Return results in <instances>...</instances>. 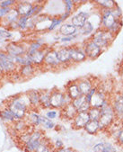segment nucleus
Segmentation results:
<instances>
[{
    "label": "nucleus",
    "instance_id": "obj_1",
    "mask_svg": "<svg viewBox=\"0 0 123 152\" xmlns=\"http://www.w3.org/2000/svg\"><path fill=\"white\" fill-rule=\"evenodd\" d=\"M6 107H7L16 117L17 120L25 119L28 113L32 110L30 102L27 98L26 93L17 94L7 98L4 102Z\"/></svg>",
    "mask_w": 123,
    "mask_h": 152
},
{
    "label": "nucleus",
    "instance_id": "obj_2",
    "mask_svg": "<svg viewBox=\"0 0 123 152\" xmlns=\"http://www.w3.org/2000/svg\"><path fill=\"white\" fill-rule=\"evenodd\" d=\"M18 67L15 63L14 57L8 55L4 50H0V69L4 74L9 76L17 71Z\"/></svg>",
    "mask_w": 123,
    "mask_h": 152
},
{
    "label": "nucleus",
    "instance_id": "obj_3",
    "mask_svg": "<svg viewBox=\"0 0 123 152\" xmlns=\"http://www.w3.org/2000/svg\"><path fill=\"white\" fill-rule=\"evenodd\" d=\"M71 102L72 100L69 98V96L67 94L60 92L58 90H54V91L51 90L50 98H49L50 107L54 109H62Z\"/></svg>",
    "mask_w": 123,
    "mask_h": 152
},
{
    "label": "nucleus",
    "instance_id": "obj_4",
    "mask_svg": "<svg viewBox=\"0 0 123 152\" xmlns=\"http://www.w3.org/2000/svg\"><path fill=\"white\" fill-rule=\"evenodd\" d=\"M113 119H114V109L109 104H106L103 107H102L101 114L98 120L100 130L110 127L111 124H112Z\"/></svg>",
    "mask_w": 123,
    "mask_h": 152
},
{
    "label": "nucleus",
    "instance_id": "obj_5",
    "mask_svg": "<svg viewBox=\"0 0 123 152\" xmlns=\"http://www.w3.org/2000/svg\"><path fill=\"white\" fill-rule=\"evenodd\" d=\"M43 138H44V135L42 132L38 129H34L32 132V135H31L29 141L22 148V149L24 152H35V150L41 144Z\"/></svg>",
    "mask_w": 123,
    "mask_h": 152
},
{
    "label": "nucleus",
    "instance_id": "obj_6",
    "mask_svg": "<svg viewBox=\"0 0 123 152\" xmlns=\"http://www.w3.org/2000/svg\"><path fill=\"white\" fill-rule=\"evenodd\" d=\"M27 47L28 44L22 42H9L4 50L12 57H18L27 53Z\"/></svg>",
    "mask_w": 123,
    "mask_h": 152
},
{
    "label": "nucleus",
    "instance_id": "obj_7",
    "mask_svg": "<svg viewBox=\"0 0 123 152\" xmlns=\"http://www.w3.org/2000/svg\"><path fill=\"white\" fill-rule=\"evenodd\" d=\"M111 40V33L107 30H99L92 37V42L101 49L105 47Z\"/></svg>",
    "mask_w": 123,
    "mask_h": 152
},
{
    "label": "nucleus",
    "instance_id": "obj_8",
    "mask_svg": "<svg viewBox=\"0 0 123 152\" xmlns=\"http://www.w3.org/2000/svg\"><path fill=\"white\" fill-rule=\"evenodd\" d=\"M84 51L85 53L86 58L95 59L96 58H98L101 53H102V49L100 47H98L97 45H95L93 42L90 41L88 42H86L84 46Z\"/></svg>",
    "mask_w": 123,
    "mask_h": 152
},
{
    "label": "nucleus",
    "instance_id": "obj_9",
    "mask_svg": "<svg viewBox=\"0 0 123 152\" xmlns=\"http://www.w3.org/2000/svg\"><path fill=\"white\" fill-rule=\"evenodd\" d=\"M43 65H46L50 68H57L58 66L61 65L60 61L57 58V50L54 49H49L47 51L45 58H44V61Z\"/></svg>",
    "mask_w": 123,
    "mask_h": 152
},
{
    "label": "nucleus",
    "instance_id": "obj_10",
    "mask_svg": "<svg viewBox=\"0 0 123 152\" xmlns=\"http://www.w3.org/2000/svg\"><path fill=\"white\" fill-rule=\"evenodd\" d=\"M37 71V67L34 65H24L18 67L17 72L21 77V80H27L33 77Z\"/></svg>",
    "mask_w": 123,
    "mask_h": 152
},
{
    "label": "nucleus",
    "instance_id": "obj_11",
    "mask_svg": "<svg viewBox=\"0 0 123 152\" xmlns=\"http://www.w3.org/2000/svg\"><path fill=\"white\" fill-rule=\"evenodd\" d=\"M9 127L13 130V133L15 134V137L19 134H22V133L27 132L28 130H30L31 128H32V126L29 125V124L27 123V121L25 119L17 120Z\"/></svg>",
    "mask_w": 123,
    "mask_h": 152
},
{
    "label": "nucleus",
    "instance_id": "obj_12",
    "mask_svg": "<svg viewBox=\"0 0 123 152\" xmlns=\"http://www.w3.org/2000/svg\"><path fill=\"white\" fill-rule=\"evenodd\" d=\"M49 50V49H46V48H41L38 50H36L35 52H33V54L31 55H28L32 60V63L33 65L36 66L37 68L43 65V61H44V58H45V55L47 53V51Z\"/></svg>",
    "mask_w": 123,
    "mask_h": 152
},
{
    "label": "nucleus",
    "instance_id": "obj_13",
    "mask_svg": "<svg viewBox=\"0 0 123 152\" xmlns=\"http://www.w3.org/2000/svg\"><path fill=\"white\" fill-rule=\"evenodd\" d=\"M90 106L93 108H98L101 109L103 105H105L107 104L105 96L103 92L101 91H96L95 94L91 97L90 99Z\"/></svg>",
    "mask_w": 123,
    "mask_h": 152
},
{
    "label": "nucleus",
    "instance_id": "obj_14",
    "mask_svg": "<svg viewBox=\"0 0 123 152\" xmlns=\"http://www.w3.org/2000/svg\"><path fill=\"white\" fill-rule=\"evenodd\" d=\"M33 7V3L29 1H18L15 7L20 16H28L30 12L32 11Z\"/></svg>",
    "mask_w": 123,
    "mask_h": 152
},
{
    "label": "nucleus",
    "instance_id": "obj_15",
    "mask_svg": "<svg viewBox=\"0 0 123 152\" xmlns=\"http://www.w3.org/2000/svg\"><path fill=\"white\" fill-rule=\"evenodd\" d=\"M0 119L2 120V121H4L5 124H7L9 126L12 125L15 121H17L15 114L5 105H2L1 108H0Z\"/></svg>",
    "mask_w": 123,
    "mask_h": 152
},
{
    "label": "nucleus",
    "instance_id": "obj_16",
    "mask_svg": "<svg viewBox=\"0 0 123 152\" xmlns=\"http://www.w3.org/2000/svg\"><path fill=\"white\" fill-rule=\"evenodd\" d=\"M19 17H20V15H18V13L15 10V8L14 7V8H12L10 10V12L1 21H0V25L4 26V27H7L8 29V27L11 24H13L15 23H17Z\"/></svg>",
    "mask_w": 123,
    "mask_h": 152
},
{
    "label": "nucleus",
    "instance_id": "obj_17",
    "mask_svg": "<svg viewBox=\"0 0 123 152\" xmlns=\"http://www.w3.org/2000/svg\"><path fill=\"white\" fill-rule=\"evenodd\" d=\"M26 96L30 102L31 108L32 110L37 111L38 108H40V92L39 90H29L27 91Z\"/></svg>",
    "mask_w": 123,
    "mask_h": 152
},
{
    "label": "nucleus",
    "instance_id": "obj_18",
    "mask_svg": "<svg viewBox=\"0 0 123 152\" xmlns=\"http://www.w3.org/2000/svg\"><path fill=\"white\" fill-rule=\"evenodd\" d=\"M72 104L76 107V109L77 110L78 113H85V112H88L89 109L91 108L90 103L87 101L85 96H80L76 99L73 100L72 101Z\"/></svg>",
    "mask_w": 123,
    "mask_h": 152
},
{
    "label": "nucleus",
    "instance_id": "obj_19",
    "mask_svg": "<svg viewBox=\"0 0 123 152\" xmlns=\"http://www.w3.org/2000/svg\"><path fill=\"white\" fill-rule=\"evenodd\" d=\"M91 120L88 114V112L78 113L74 119V127L76 129H83L89 123Z\"/></svg>",
    "mask_w": 123,
    "mask_h": 152
},
{
    "label": "nucleus",
    "instance_id": "obj_20",
    "mask_svg": "<svg viewBox=\"0 0 123 152\" xmlns=\"http://www.w3.org/2000/svg\"><path fill=\"white\" fill-rule=\"evenodd\" d=\"M116 22H117L116 17L112 14L111 10L106 9V11L103 12V19H102V23H103V26L108 30V31H110V30L112 28V26L116 23Z\"/></svg>",
    "mask_w": 123,
    "mask_h": 152
},
{
    "label": "nucleus",
    "instance_id": "obj_21",
    "mask_svg": "<svg viewBox=\"0 0 123 152\" xmlns=\"http://www.w3.org/2000/svg\"><path fill=\"white\" fill-rule=\"evenodd\" d=\"M69 51H70V57H71L72 61L81 62L86 59V56L84 51V49L82 50L77 47H70Z\"/></svg>",
    "mask_w": 123,
    "mask_h": 152
},
{
    "label": "nucleus",
    "instance_id": "obj_22",
    "mask_svg": "<svg viewBox=\"0 0 123 152\" xmlns=\"http://www.w3.org/2000/svg\"><path fill=\"white\" fill-rule=\"evenodd\" d=\"M25 120L27 121L29 125L33 128H36L41 125V115L35 110H31L28 113Z\"/></svg>",
    "mask_w": 123,
    "mask_h": 152
},
{
    "label": "nucleus",
    "instance_id": "obj_23",
    "mask_svg": "<svg viewBox=\"0 0 123 152\" xmlns=\"http://www.w3.org/2000/svg\"><path fill=\"white\" fill-rule=\"evenodd\" d=\"M89 15L88 13L85 12H80L77 15H76L75 16L72 17L71 19V24H73L76 28H82L84 26V24L88 21Z\"/></svg>",
    "mask_w": 123,
    "mask_h": 152
},
{
    "label": "nucleus",
    "instance_id": "obj_24",
    "mask_svg": "<svg viewBox=\"0 0 123 152\" xmlns=\"http://www.w3.org/2000/svg\"><path fill=\"white\" fill-rule=\"evenodd\" d=\"M78 113L76 107L73 105L72 102L68 104L64 108L61 109V115H63L68 120H74L76 114Z\"/></svg>",
    "mask_w": 123,
    "mask_h": 152
},
{
    "label": "nucleus",
    "instance_id": "obj_25",
    "mask_svg": "<svg viewBox=\"0 0 123 152\" xmlns=\"http://www.w3.org/2000/svg\"><path fill=\"white\" fill-rule=\"evenodd\" d=\"M57 56L61 64H67L72 61L71 57H70L69 48L65 47V48L59 49L58 50H57Z\"/></svg>",
    "mask_w": 123,
    "mask_h": 152
},
{
    "label": "nucleus",
    "instance_id": "obj_26",
    "mask_svg": "<svg viewBox=\"0 0 123 152\" xmlns=\"http://www.w3.org/2000/svg\"><path fill=\"white\" fill-rule=\"evenodd\" d=\"M40 92V108H50L49 98L51 90H39Z\"/></svg>",
    "mask_w": 123,
    "mask_h": 152
},
{
    "label": "nucleus",
    "instance_id": "obj_27",
    "mask_svg": "<svg viewBox=\"0 0 123 152\" xmlns=\"http://www.w3.org/2000/svg\"><path fill=\"white\" fill-rule=\"evenodd\" d=\"M94 152H117V148L111 143L101 142L94 146Z\"/></svg>",
    "mask_w": 123,
    "mask_h": 152
},
{
    "label": "nucleus",
    "instance_id": "obj_28",
    "mask_svg": "<svg viewBox=\"0 0 123 152\" xmlns=\"http://www.w3.org/2000/svg\"><path fill=\"white\" fill-rule=\"evenodd\" d=\"M77 31V28H76L71 23H64L60 26L59 28V33L62 34L64 37L68 36H74Z\"/></svg>",
    "mask_w": 123,
    "mask_h": 152
},
{
    "label": "nucleus",
    "instance_id": "obj_29",
    "mask_svg": "<svg viewBox=\"0 0 123 152\" xmlns=\"http://www.w3.org/2000/svg\"><path fill=\"white\" fill-rule=\"evenodd\" d=\"M67 95L69 96V98L73 101L75 99H76L77 97H79L81 95L80 93V90H79V87H78V85L77 83H71L68 86V89H67Z\"/></svg>",
    "mask_w": 123,
    "mask_h": 152
},
{
    "label": "nucleus",
    "instance_id": "obj_30",
    "mask_svg": "<svg viewBox=\"0 0 123 152\" xmlns=\"http://www.w3.org/2000/svg\"><path fill=\"white\" fill-rule=\"evenodd\" d=\"M77 85H78L80 93L82 96H87L91 91V89L93 88V86H92V83L88 79H82L77 83Z\"/></svg>",
    "mask_w": 123,
    "mask_h": 152
},
{
    "label": "nucleus",
    "instance_id": "obj_31",
    "mask_svg": "<svg viewBox=\"0 0 123 152\" xmlns=\"http://www.w3.org/2000/svg\"><path fill=\"white\" fill-rule=\"evenodd\" d=\"M84 130L89 134H96L97 132L100 130V125H99L98 121H93V120H91L89 123L85 125Z\"/></svg>",
    "mask_w": 123,
    "mask_h": 152
},
{
    "label": "nucleus",
    "instance_id": "obj_32",
    "mask_svg": "<svg viewBox=\"0 0 123 152\" xmlns=\"http://www.w3.org/2000/svg\"><path fill=\"white\" fill-rule=\"evenodd\" d=\"M43 48V42H41V41H33L32 42H30L28 44V47H27V55H31L33 54V52H35L36 50H40Z\"/></svg>",
    "mask_w": 123,
    "mask_h": 152
},
{
    "label": "nucleus",
    "instance_id": "obj_33",
    "mask_svg": "<svg viewBox=\"0 0 123 152\" xmlns=\"http://www.w3.org/2000/svg\"><path fill=\"white\" fill-rule=\"evenodd\" d=\"M52 148L53 147L51 148V143L49 140H47L45 138H43V140H41V144L39 145L35 152H50Z\"/></svg>",
    "mask_w": 123,
    "mask_h": 152
},
{
    "label": "nucleus",
    "instance_id": "obj_34",
    "mask_svg": "<svg viewBox=\"0 0 123 152\" xmlns=\"http://www.w3.org/2000/svg\"><path fill=\"white\" fill-rule=\"evenodd\" d=\"M114 110L117 112L118 114L123 115V95L118 96L114 103Z\"/></svg>",
    "mask_w": 123,
    "mask_h": 152
},
{
    "label": "nucleus",
    "instance_id": "obj_35",
    "mask_svg": "<svg viewBox=\"0 0 123 152\" xmlns=\"http://www.w3.org/2000/svg\"><path fill=\"white\" fill-rule=\"evenodd\" d=\"M88 114L90 117V120H93V121H98L100 114H101V109L98 108H93L91 107L88 111Z\"/></svg>",
    "mask_w": 123,
    "mask_h": 152
},
{
    "label": "nucleus",
    "instance_id": "obj_36",
    "mask_svg": "<svg viewBox=\"0 0 123 152\" xmlns=\"http://www.w3.org/2000/svg\"><path fill=\"white\" fill-rule=\"evenodd\" d=\"M41 125L44 126L47 129H53L55 127V124L52 120H49L42 115H41Z\"/></svg>",
    "mask_w": 123,
    "mask_h": 152
},
{
    "label": "nucleus",
    "instance_id": "obj_37",
    "mask_svg": "<svg viewBox=\"0 0 123 152\" xmlns=\"http://www.w3.org/2000/svg\"><path fill=\"white\" fill-rule=\"evenodd\" d=\"M81 30H82V33H83L84 34H91L92 32H93L94 26H93V24H92L89 21H87V22L84 24V26L81 28Z\"/></svg>",
    "mask_w": 123,
    "mask_h": 152
},
{
    "label": "nucleus",
    "instance_id": "obj_38",
    "mask_svg": "<svg viewBox=\"0 0 123 152\" xmlns=\"http://www.w3.org/2000/svg\"><path fill=\"white\" fill-rule=\"evenodd\" d=\"M96 3L102 6L103 7H104L105 9H110V10L111 8L114 7V4H115L111 0H108V1L107 0H101V1H96Z\"/></svg>",
    "mask_w": 123,
    "mask_h": 152
},
{
    "label": "nucleus",
    "instance_id": "obj_39",
    "mask_svg": "<svg viewBox=\"0 0 123 152\" xmlns=\"http://www.w3.org/2000/svg\"><path fill=\"white\" fill-rule=\"evenodd\" d=\"M17 1L15 0H8V1H0V7L3 8H14Z\"/></svg>",
    "mask_w": 123,
    "mask_h": 152
},
{
    "label": "nucleus",
    "instance_id": "obj_40",
    "mask_svg": "<svg viewBox=\"0 0 123 152\" xmlns=\"http://www.w3.org/2000/svg\"><path fill=\"white\" fill-rule=\"evenodd\" d=\"M13 37V34L7 29H0V38L4 40H9Z\"/></svg>",
    "mask_w": 123,
    "mask_h": 152
},
{
    "label": "nucleus",
    "instance_id": "obj_41",
    "mask_svg": "<svg viewBox=\"0 0 123 152\" xmlns=\"http://www.w3.org/2000/svg\"><path fill=\"white\" fill-rule=\"evenodd\" d=\"M59 115H61V113L57 111V110H50V111H48L46 113V115L45 117L49 119V120H54L56 118H57Z\"/></svg>",
    "mask_w": 123,
    "mask_h": 152
},
{
    "label": "nucleus",
    "instance_id": "obj_42",
    "mask_svg": "<svg viewBox=\"0 0 123 152\" xmlns=\"http://www.w3.org/2000/svg\"><path fill=\"white\" fill-rule=\"evenodd\" d=\"M61 23H62V20H61L60 18H52V19H50V24L49 25L48 30H49V31H50V30H53L55 27H57Z\"/></svg>",
    "mask_w": 123,
    "mask_h": 152
},
{
    "label": "nucleus",
    "instance_id": "obj_43",
    "mask_svg": "<svg viewBox=\"0 0 123 152\" xmlns=\"http://www.w3.org/2000/svg\"><path fill=\"white\" fill-rule=\"evenodd\" d=\"M75 2L74 1H65V7H66V12L67 13H71L73 8H74V5Z\"/></svg>",
    "mask_w": 123,
    "mask_h": 152
},
{
    "label": "nucleus",
    "instance_id": "obj_44",
    "mask_svg": "<svg viewBox=\"0 0 123 152\" xmlns=\"http://www.w3.org/2000/svg\"><path fill=\"white\" fill-rule=\"evenodd\" d=\"M12 8H3V7H0V21H1L11 10Z\"/></svg>",
    "mask_w": 123,
    "mask_h": 152
},
{
    "label": "nucleus",
    "instance_id": "obj_45",
    "mask_svg": "<svg viewBox=\"0 0 123 152\" xmlns=\"http://www.w3.org/2000/svg\"><path fill=\"white\" fill-rule=\"evenodd\" d=\"M63 146H64V144H63V142L61 141L60 140H57L55 141V144L53 145L54 148H56V149H59L61 148H63Z\"/></svg>",
    "mask_w": 123,
    "mask_h": 152
},
{
    "label": "nucleus",
    "instance_id": "obj_46",
    "mask_svg": "<svg viewBox=\"0 0 123 152\" xmlns=\"http://www.w3.org/2000/svg\"><path fill=\"white\" fill-rule=\"evenodd\" d=\"M74 38H76V35L74 36H68V37H63L62 39H61V42H70L72 41Z\"/></svg>",
    "mask_w": 123,
    "mask_h": 152
},
{
    "label": "nucleus",
    "instance_id": "obj_47",
    "mask_svg": "<svg viewBox=\"0 0 123 152\" xmlns=\"http://www.w3.org/2000/svg\"><path fill=\"white\" fill-rule=\"evenodd\" d=\"M118 140H119V141L121 144H123V130H121V131L119 132V135H118Z\"/></svg>",
    "mask_w": 123,
    "mask_h": 152
},
{
    "label": "nucleus",
    "instance_id": "obj_48",
    "mask_svg": "<svg viewBox=\"0 0 123 152\" xmlns=\"http://www.w3.org/2000/svg\"><path fill=\"white\" fill-rule=\"evenodd\" d=\"M69 15H70V14L66 12V13H65V14H63L62 15H60V17H59V18H60L61 20H62V22H63V21H64V20H66V19H67V18H68Z\"/></svg>",
    "mask_w": 123,
    "mask_h": 152
},
{
    "label": "nucleus",
    "instance_id": "obj_49",
    "mask_svg": "<svg viewBox=\"0 0 123 152\" xmlns=\"http://www.w3.org/2000/svg\"><path fill=\"white\" fill-rule=\"evenodd\" d=\"M68 148H61L59 149H57V152H68Z\"/></svg>",
    "mask_w": 123,
    "mask_h": 152
},
{
    "label": "nucleus",
    "instance_id": "obj_50",
    "mask_svg": "<svg viewBox=\"0 0 123 152\" xmlns=\"http://www.w3.org/2000/svg\"><path fill=\"white\" fill-rule=\"evenodd\" d=\"M4 77H6V75L4 74V72H3L1 69H0V79H2Z\"/></svg>",
    "mask_w": 123,
    "mask_h": 152
},
{
    "label": "nucleus",
    "instance_id": "obj_51",
    "mask_svg": "<svg viewBox=\"0 0 123 152\" xmlns=\"http://www.w3.org/2000/svg\"><path fill=\"white\" fill-rule=\"evenodd\" d=\"M68 152H78V151H77V150H76V149H74V148H69Z\"/></svg>",
    "mask_w": 123,
    "mask_h": 152
},
{
    "label": "nucleus",
    "instance_id": "obj_52",
    "mask_svg": "<svg viewBox=\"0 0 123 152\" xmlns=\"http://www.w3.org/2000/svg\"><path fill=\"white\" fill-rule=\"evenodd\" d=\"M50 152H57V149H56V148H54V147H53V148L50 150Z\"/></svg>",
    "mask_w": 123,
    "mask_h": 152
},
{
    "label": "nucleus",
    "instance_id": "obj_53",
    "mask_svg": "<svg viewBox=\"0 0 123 152\" xmlns=\"http://www.w3.org/2000/svg\"><path fill=\"white\" fill-rule=\"evenodd\" d=\"M121 127H122V130H123V121H122V123H121Z\"/></svg>",
    "mask_w": 123,
    "mask_h": 152
},
{
    "label": "nucleus",
    "instance_id": "obj_54",
    "mask_svg": "<svg viewBox=\"0 0 123 152\" xmlns=\"http://www.w3.org/2000/svg\"><path fill=\"white\" fill-rule=\"evenodd\" d=\"M122 117H123V115H122Z\"/></svg>",
    "mask_w": 123,
    "mask_h": 152
}]
</instances>
